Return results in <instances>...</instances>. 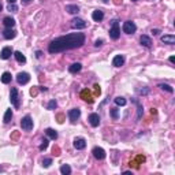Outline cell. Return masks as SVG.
<instances>
[{
	"label": "cell",
	"mask_w": 175,
	"mask_h": 175,
	"mask_svg": "<svg viewBox=\"0 0 175 175\" xmlns=\"http://www.w3.org/2000/svg\"><path fill=\"white\" fill-rule=\"evenodd\" d=\"M46 148H48V139H44V141L41 142V145L38 146V149H40V150H45Z\"/></svg>",
	"instance_id": "34"
},
{
	"label": "cell",
	"mask_w": 175,
	"mask_h": 175,
	"mask_svg": "<svg viewBox=\"0 0 175 175\" xmlns=\"http://www.w3.org/2000/svg\"><path fill=\"white\" fill-rule=\"evenodd\" d=\"M161 42H164V44H175V36L164 34V36H161Z\"/></svg>",
	"instance_id": "18"
},
{
	"label": "cell",
	"mask_w": 175,
	"mask_h": 175,
	"mask_svg": "<svg viewBox=\"0 0 175 175\" xmlns=\"http://www.w3.org/2000/svg\"><path fill=\"white\" fill-rule=\"evenodd\" d=\"M56 120H57V123H63V122H64V115H63V113H57Z\"/></svg>",
	"instance_id": "35"
},
{
	"label": "cell",
	"mask_w": 175,
	"mask_h": 175,
	"mask_svg": "<svg viewBox=\"0 0 175 175\" xmlns=\"http://www.w3.org/2000/svg\"><path fill=\"white\" fill-rule=\"evenodd\" d=\"M7 10L11 11V12H16V11H18V7H16L14 3H10V4H8V7H7Z\"/></svg>",
	"instance_id": "31"
},
{
	"label": "cell",
	"mask_w": 175,
	"mask_h": 175,
	"mask_svg": "<svg viewBox=\"0 0 175 175\" xmlns=\"http://www.w3.org/2000/svg\"><path fill=\"white\" fill-rule=\"evenodd\" d=\"M148 92H149V90H148L146 88H145V89H139V93H141V94H146Z\"/></svg>",
	"instance_id": "42"
},
{
	"label": "cell",
	"mask_w": 175,
	"mask_h": 175,
	"mask_svg": "<svg viewBox=\"0 0 175 175\" xmlns=\"http://www.w3.org/2000/svg\"><path fill=\"white\" fill-rule=\"evenodd\" d=\"M11 118H12V111H11V109H7V111H5V113H4V118H3L4 123H10Z\"/></svg>",
	"instance_id": "27"
},
{
	"label": "cell",
	"mask_w": 175,
	"mask_h": 175,
	"mask_svg": "<svg viewBox=\"0 0 175 175\" xmlns=\"http://www.w3.org/2000/svg\"><path fill=\"white\" fill-rule=\"evenodd\" d=\"M51 164H52V159H44L42 160V167H44V168H48Z\"/></svg>",
	"instance_id": "32"
},
{
	"label": "cell",
	"mask_w": 175,
	"mask_h": 175,
	"mask_svg": "<svg viewBox=\"0 0 175 175\" xmlns=\"http://www.w3.org/2000/svg\"><path fill=\"white\" fill-rule=\"evenodd\" d=\"M45 134L49 137L51 139H56L57 138V133H56V130H53V129H46L45 130Z\"/></svg>",
	"instance_id": "24"
},
{
	"label": "cell",
	"mask_w": 175,
	"mask_h": 175,
	"mask_svg": "<svg viewBox=\"0 0 175 175\" xmlns=\"http://www.w3.org/2000/svg\"><path fill=\"white\" fill-rule=\"evenodd\" d=\"M115 104H116V105H120V107H123V105H126V98L124 97H116L115 98Z\"/></svg>",
	"instance_id": "29"
},
{
	"label": "cell",
	"mask_w": 175,
	"mask_h": 175,
	"mask_svg": "<svg viewBox=\"0 0 175 175\" xmlns=\"http://www.w3.org/2000/svg\"><path fill=\"white\" fill-rule=\"evenodd\" d=\"M1 82L3 83H10L11 82V74L8 71L3 72V75H1Z\"/></svg>",
	"instance_id": "26"
},
{
	"label": "cell",
	"mask_w": 175,
	"mask_h": 175,
	"mask_svg": "<svg viewBox=\"0 0 175 175\" xmlns=\"http://www.w3.org/2000/svg\"><path fill=\"white\" fill-rule=\"evenodd\" d=\"M14 56H15L16 62H19V63H25L26 62V57H25V55H23L22 52H19V51L14 52Z\"/></svg>",
	"instance_id": "23"
},
{
	"label": "cell",
	"mask_w": 175,
	"mask_h": 175,
	"mask_svg": "<svg viewBox=\"0 0 175 175\" xmlns=\"http://www.w3.org/2000/svg\"><path fill=\"white\" fill-rule=\"evenodd\" d=\"M119 36H120V29H119L118 21H116V19H113V21H112V27H111V30H109V37H111L112 40H118Z\"/></svg>",
	"instance_id": "3"
},
{
	"label": "cell",
	"mask_w": 175,
	"mask_h": 175,
	"mask_svg": "<svg viewBox=\"0 0 175 175\" xmlns=\"http://www.w3.org/2000/svg\"><path fill=\"white\" fill-rule=\"evenodd\" d=\"M113 3L116 5H119V4H122V0H113Z\"/></svg>",
	"instance_id": "44"
},
{
	"label": "cell",
	"mask_w": 175,
	"mask_h": 175,
	"mask_svg": "<svg viewBox=\"0 0 175 175\" xmlns=\"http://www.w3.org/2000/svg\"><path fill=\"white\" fill-rule=\"evenodd\" d=\"M89 122L92 124L93 127H97L98 124H100V116H98V113H90L89 115Z\"/></svg>",
	"instance_id": "12"
},
{
	"label": "cell",
	"mask_w": 175,
	"mask_h": 175,
	"mask_svg": "<svg viewBox=\"0 0 175 175\" xmlns=\"http://www.w3.org/2000/svg\"><path fill=\"white\" fill-rule=\"evenodd\" d=\"M139 42H141V45L146 46V48H150L152 46V40L148 36H141L139 37Z\"/></svg>",
	"instance_id": "17"
},
{
	"label": "cell",
	"mask_w": 175,
	"mask_h": 175,
	"mask_svg": "<svg viewBox=\"0 0 175 175\" xmlns=\"http://www.w3.org/2000/svg\"><path fill=\"white\" fill-rule=\"evenodd\" d=\"M123 63H124V56H123V55H116V56L113 57V60H112V66L120 67V66H123Z\"/></svg>",
	"instance_id": "14"
},
{
	"label": "cell",
	"mask_w": 175,
	"mask_h": 175,
	"mask_svg": "<svg viewBox=\"0 0 175 175\" xmlns=\"http://www.w3.org/2000/svg\"><path fill=\"white\" fill-rule=\"evenodd\" d=\"M19 138V131H14V133L11 134V139H12V141H15V139H18Z\"/></svg>",
	"instance_id": "37"
},
{
	"label": "cell",
	"mask_w": 175,
	"mask_h": 175,
	"mask_svg": "<svg viewBox=\"0 0 175 175\" xmlns=\"http://www.w3.org/2000/svg\"><path fill=\"white\" fill-rule=\"evenodd\" d=\"M93 88H94V94H96V96H100V93H101V89H100V86L96 83Z\"/></svg>",
	"instance_id": "38"
},
{
	"label": "cell",
	"mask_w": 175,
	"mask_h": 175,
	"mask_svg": "<svg viewBox=\"0 0 175 175\" xmlns=\"http://www.w3.org/2000/svg\"><path fill=\"white\" fill-rule=\"evenodd\" d=\"M60 172H62L63 175H70L71 174V167L68 164H63L62 167H60Z\"/></svg>",
	"instance_id": "25"
},
{
	"label": "cell",
	"mask_w": 175,
	"mask_h": 175,
	"mask_svg": "<svg viewBox=\"0 0 175 175\" xmlns=\"http://www.w3.org/2000/svg\"><path fill=\"white\" fill-rule=\"evenodd\" d=\"M135 30H137V26H135L134 22L126 21L123 23V31H124V33H127V34H133Z\"/></svg>",
	"instance_id": "5"
},
{
	"label": "cell",
	"mask_w": 175,
	"mask_h": 175,
	"mask_svg": "<svg viewBox=\"0 0 175 175\" xmlns=\"http://www.w3.org/2000/svg\"><path fill=\"white\" fill-rule=\"evenodd\" d=\"M12 53H14V52H12V49H11L10 46H5V48H3L1 52H0V57H1L3 60H7V59H10L11 57Z\"/></svg>",
	"instance_id": "11"
},
{
	"label": "cell",
	"mask_w": 175,
	"mask_h": 175,
	"mask_svg": "<svg viewBox=\"0 0 175 175\" xmlns=\"http://www.w3.org/2000/svg\"><path fill=\"white\" fill-rule=\"evenodd\" d=\"M3 23H4L5 27H14V25H15V19L11 18V16H5L4 19H3Z\"/></svg>",
	"instance_id": "21"
},
{
	"label": "cell",
	"mask_w": 175,
	"mask_h": 175,
	"mask_svg": "<svg viewBox=\"0 0 175 175\" xmlns=\"http://www.w3.org/2000/svg\"><path fill=\"white\" fill-rule=\"evenodd\" d=\"M30 1H31V0H22V3H23V4H29Z\"/></svg>",
	"instance_id": "45"
},
{
	"label": "cell",
	"mask_w": 175,
	"mask_h": 175,
	"mask_svg": "<svg viewBox=\"0 0 175 175\" xmlns=\"http://www.w3.org/2000/svg\"><path fill=\"white\" fill-rule=\"evenodd\" d=\"M159 88H160V89H163V90H165V92H168V93H172V92H174V89H172L170 85H167V83H160Z\"/></svg>",
	"instance_id": "28"
},
{
	"label": "cell",
	"mask_w": 175,
	"mask_h": 175,
	"mask_svg": "<svg viewBox=\"0 0 175 175\" xmlns=\"http://www.w3.org/2000/svg\"><path fill=\"white\" fill-rule=\"evenodd\" d=\"M71 27L72 29H77V30L85 29L86 27V22L83 21V19H81V18H74L71 21Z\"/></svg>",
	"instance_id": "6"
},
{
	"label": "cell",
	"mask_w": 175,
	"mask_h": 175,
	"mask_svg": "<svg viewBox=\"0 0 175 175\" xmlns=\"http://www.w3.org/2000/svg\"><path fill=\"white\" fill-rule=\"evenodd\" d=\"M40 89H41L42 92H46V90H48V88H44V86H42V88H40Z\"/></svg>",
	"instance_id": "47"
},
{
	"label": "cell",
	"mask_w": 175,
	"mask_h": 175,
	"mask_svg": "<svg viewBox=\"0 0 175 175\" xmlns=\"http://www.w3.org/2000/svg\"><path fill=\"white\" fill-rule=\"evenodd\" d=\"M152 34L153 36H157V34H160V30L159 29H152Z\"/></svg>",
	"instance_id": "40"
},
{
	"label": "cell",
	"mask_w": 175,
	"mask_h": 175,
	"mask_svg": "<svg viewBox=\"0 0 175 175\" xmlns=\"http://www.w3.org/2000/svg\"><path fill=\"white\" fill-rule=\"evenodd\" d=\"M131 1H137V0H131Z\"/></svg>",
	"instance_id": "51"
},
{
	"label": "cell",
	"mask_w": 175,
	"mask_h": 175,
	"mask_svg": "<svg viewBox=\"0 0 175 175\" xmlns=\"http://www.w3.org/2000/svg\"><path fill=\"white\" fill-rule=\"evenodd\" d=\"M111 116H112L113 119H118V116H119L118 108H111Z\"/></svg>",
	"instance_id": "33"
},
{
	"label": "cell",
	"mask_w": 175,
	"mask_h": 175,
	"mask_svg": "<svg viewBox=\"0 0 175 175\" xmlns=\"http://www.w3.org/2000/svg\"><path fill=\"white\" fill-rule=\"evenodd\" d=\"M1 8H3V7H1V4H0V11H1Z\"/></svg>",
	"instance_id": "50"
},
{
	"label": "cell",
	"mask_w": 175,
	"mask_h": 175,
	"mask_svg": "<svg viewBox=\"0 0 175 175\" xmlns=\"http://www.w3.org/2000/svg\"><path fill=\"white\" fill-rule=\"evenodd\" d=\"M85 44V34L83 33H70L66 36L57 37L48 45L49 53H59V52L79 48Z\"/></svg>",
	"instance_id": "1"
},
{
	"label": "cell",
	"mask_w": 175,
	"mask_h": 175,
	"mask_svg": "<svg viewBox=\"0 0 175 175\" xmlns=\"http://www.w3.org/2000/svg\"><path fill=\"white\" fill-rule=\"evenodd\" d=\"M16 81L19 85H26V83L30 81V75L27 74V72H19L18 75H16Z\"/></svg>",
	"instance_id": "9"
},
{
	"label": "cell",
	"mask_w": 175,
	"mask_h": 175,
	"mask_svg": "<svg viewBox=\"0 0 175 175\" xmlns=\"http://www.w3.org/2000/svg\"><path fill=\"white\" fill-rule=\"evenodd\" d=\"M103 1H104V3H108V0H103Z\"/></svg>",
	"instance_id": "49"
},
{
	"label": "cell",
	"mask_w": 175,
	"mask_h": 175,
	"mask_svg": "<svg viewBox=\"0 0 175 175\" xmlns=\"http://www.w3.org/2000/svg\"><path fill=\"white\" fill-rule=\"evenodd\" d=\"M7 1H8V3H15L16 0H7Z\"/></svg>",
	"instance_id": "48"
},
{
	"label": "cell",
	"mask_w": 175,
	"mask_h": 175,
	"mask_svg": "<svg viewBox=\"0 0 175 175\" xmlns=\"http://www.w3.org/2000/svg\"><path fill=\"white\" fill-rule=\"evenodd\" d=\"M3 36H4L5 40H11V38H15L16 31L12 30V27H7V29L3 31Z\"/></svg>",
	"instance_id": "13"
},
{
	"label": "cell",
	"mask_w": 175,
	"mask_h": 175,
	"mask_svg": "<svg viewBox=\"0 0 175 175\" xmlns=\"http://www.w3.org/2000/svg\"><path fill=\"white\" fill-rule=\"evenodd\" d=\"M86 146V141L83 138H75L74 139V148L75 149H83Z\"/></svg>",
	"instance_id": "15"
},
{
	"label": "cell",
	"mask_w": 175,
	"mask_h": 175,
	"mask_svg": "<svg viewBox=\"0 0 175 175\" xmlns=\"http://www.w3.org/2000/svg\"><path fill=\"white\" fill-rule=\"evenodd\" d=\"M81 116V111L78 108H72L70 112H68V118L71 120V123H75L77 122V119Z\"/></svg>",
	"instance_id": "10"
},
{
	"label": "cell",
	"mask_w": 175,
	"mask_h": 175,
	"mask_svg": "<svg viewBox=\"0 0 175 175\" xmlns=\"http://www.w3.org/2000/svg\"><path fill=\"white\" fill-rule=\"evenodd\" d=\"M52 152H53V154H55V156H59V154H60V149H59V146H53Z\"/></svg>",
	"instance_id": "39"
},
{
	"label": "cell",
	"mask_w": 175,
	"mask_h": 175,
	"mask_svg": "<svg viewBox=\"0 0 175 175\" xmlns=\"http://www.w3.org/2000/svg\"><path fill=\"white\" fill-rule=\"evenodd\" d=\"M10 101L12 103V105L15 108H19V94H18V89L16 88H11V92H10Z\"/></svg>",
	"instance_id": "2"
},
{
	"label": "cell",
	"mask_w": 175,
	"mask_h": 175,
	"mask_svg": "<svg viewBox=\"0 0 175 175\" xmlns=\"http://www.w3.org/2000/svg\"><path fill=\"white\" fill-rule=\"evenodd\" d=\"M93 156L96 157L97 160H104L105 159V150L103 149V148H98V146H94L92 150Z\"/></svg>",
	"instance_id": "8"
},
{
	"label": "cell",
	"mask_w": 175,
	"mask_h": 175,
	"mask_svg": "<svg viewBox=\"0 0 175 175\" xmlns=\"http://www.w3.org/2000/svg\"><path fill=\"white\" fill-rule=\"evenodd\" d=\"M92 18H93V21H96V22H101V21H103V18H104V12H103L101 10H96V11H93Z\"/></svg>",
	"instance_id": "16"
},
{
	"label": "cell",
	"mask_w": 175,
	"mask_h": 175,
	"mask_svg": "<svg viewBox=\"0 0 175 175\" xmlns=\"http://www.w3.org/2000/svg\"><path fill=\"white\" fill-rule=\"evenodd\" d=\"M103 44V40H96V42H94V46H100Z\"/></svg>",
	"instance_id": "41"
},
{
	"label": "cell",
	"mask_w": 175,
	"mask_h": 175,
	"mask_svg": "<svg viewBox=\"0 0 175 175\" xmlns=\"http://www.w3.org/2000/svg\"><path fill=\"white\" fill-rule=\"evenodd\" d=\"M144 161H145V156H142V154H138V156L135 157V160H134L133 163H130V164H134V167H135V168H138V164L144 163Z\"/></svg>",
	"instance_id": "22"
},
{
	"label": "cell",
	"mask_w": 175,
	"mask_h": 175,
	"mask_svg": "<svg viewBox=\"0 0 175 175\" xmlns=\"http://www.w3.org/2000/svg\"><path fill=\"white\" fill-rule=\"evenodd\" d=\"M21 127L25 131H30L31 129H33V119L29 116V115H26V116H23L21 120Z\"/></svg>",
	"instance_id": "4"
},
{
	"label": "cell",
	"mask_w": 175,
	"mask_h": 175,
	"mask_svg": "<svg viewBox=\"0 0 175 175\" xmlns=\"http://www.w3.org/2000/svg\"><path fill=\"white\" fill-rule=\"evenodd\" d=\"M66 11L68 14H78L79 12V7L75 4H68L66 5Z\"/></svg>",
	"instance_id": "20"
},
{
	"label": "cell",
	"mask_w": 175,
	"mask_h": 175,
	"mask_svg": "<svg viewBox=\"0 0 175 175\" xmlns=\"http://www.w3.org/2000/svg\"><path fill=\"white\" fill-rule=\"evenodd\" d=\"M79 96H81V98H83V100L88 101L89 104H92L93 101H94V98H93V96H92V92H90L89 89H83V90H81Z\"/></svg>",
	"instance_id": "7"
},
{
	"label": "cell",
	"mask_w": 175,
	"mask_h": 175,
	"mask_svg": "<svg viewBox=\"0 0 175 175\" xmlns=\"http://www.w3.org/2000/svg\"><path fill=\"white\" fill-rule=\"evenodd\" d=\"M170 62H171V63H175V57H174V56L170 57Z\"/></svg>",
	"instance_id": "46"
},
{
	"label": "cell",
	"mask_w": 175,
	"mask_h": 175,
	"mask_svg": "<svg viewBox=\"0 0 175 175\" xmlns=\"http://www.w3.org/2000/svg\"><path fill=\"white\" fill-rule=\"evenodd\" d=\"M81 68H82L81 63H74V64H71V66L68 67V71L71 72V74H77V72L81 71Z\"/></svg>",
	"instance_id": "19"
},
{
	"label": "cell",
	"mask_w": 175,
	"mask_h": 175,
	"mask_svg": "<svg viewBox=\"0 0 175 175\" xmlns=\"http://www.w3.org/2000/svg\"><path fill=\"white\" fill-rule=\"evenodd\" d=\"M30 94L33 96V97H34V96H37V94H38V88H37V86L31 88V89H30Z\"/></svg>",
	"instance_id": "36"
},
{
	"label": "cell",
	"mask_w": 175,
	"mask_h": 175,
	"mask_svg": "<svg viewBox=\"0 0 175 175\" xmlns=\"http://www.w3.org/2000/svg\"><path fill=\"white\" fill-rule=\"evenodd\" d=\"M56 107H57V103L55 101V100H51V101L48 103V107H46V108L48 109H55Z\"/></svg>",
	"instance_id": "30"
},
{
	"label": "cell",
	"mask_w": 175,
	"mask_h": 175,
	"mask_svg": "<svg viewBox=\"0 0 175 175\" xmlns=\"http://www.w3.org/2000/svg\"><path fill=\"white\" fill-rule=\"evenodd\" d=\"M41 55H42V52H41V51H37V52H36V56L38 57V59L41 57Z\"/></svg>",
	"instance_id": "43"
}]
</instances>
